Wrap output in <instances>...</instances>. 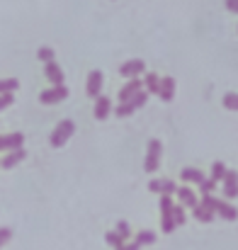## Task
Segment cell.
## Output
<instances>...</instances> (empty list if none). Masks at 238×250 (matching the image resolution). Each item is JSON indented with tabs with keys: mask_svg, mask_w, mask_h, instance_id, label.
<instances>
[{
	"mask_svg": "<svg viewBox=\"0 0 238 250\" xmlns=\"http://www.w3.org/2000/svg\"><path fill=\"white\" fill-rule=\"evenodd\" d=\"M44 76L49 78L51 85H64V68L56 61H46L44 63Z\"/></svg>",
	"mask_w": 238,
	"mask_h": 250,
	"instance_id": "obj_8",
	"label": "cell"
},
{
	"mask_svg": "<svg viewBox=\"0 0 238 250\" xmlns=\"http://www.w3.org/2000/svg\"><path fill=\"white\" fill-rule=\"evenodd\" d=\"M144 90H146L149 95H158L160 78L156 76V73H146V78H144Z\"/></svg>",
	"mask_w": 238,
	"mask_h": 250,
	"instance_id": "obj_19",
	"label": "cell"
},
{
	"mask_svg": "<svg viewBox=\"0 0 238 250\" xmlns=\"http://www.w3.org/2000/svg\"><path fill=\"white\" fill-rule=\"evenodd\" d=\"M199 204H202V207H207L209 211H214V214H216V207H219V199H214L212 194H204Z\"/></svg>",
	"mask_w": 238,
	"mask_h": 250,
	"instance_id": "obj_28",
	"label": "cell"
},
{
	"mask_svg": "<svg viewBox=\"0 0 238 250\" xmlns=\"http://www.w3.org/2000/svg\"><path fill=\"white\" fill-rule=\"evenodd\" d=\"M146 100H149V92H146V90H139V92H136L131 100H127V102H119V107L114 109V114H117L119 119H122V117H131V114H134L139 107H144V104H146Z\"/></svg>",
	"mask_w": 238,
	"mask_h": 250,
	"instance_id": "obj_1",
	"label": "cell"
},
{
	"mask_svg": "<svg viewBox=\"0 0 238 250\" xmlns=\"http://www.w3.org/2000/svg\"><path fill=\"white\" fill-rule=\"evenodd\" d=\"M109 112H112V102H109V97H105V95H100V97H95V119H107L109 117Z\"/></svg>",
	"mask_w": 238,
	"mask_h": 250,
	"instance_id": "obj_14",
	"label": "cell"
},
{
	"mask_svg": "<svg viewBox=\"0 0 238 250\" xmlns=\"http://www.w3.org/2000/svg\"><path fill=\"white\" fill-rule=\"evenodd\" d=\"M173 221H175V226H185L187 216H185V209H182V204H175V207H173Z\"/></svg>",
	"mask_w": 238,
	"mask_h": 250,
	"instance_id": "obj_22",
	"label": "cell"
},
{
	"mask_svg": "<svg viewBox=\"0 0 238 250\" xmlns=\"http://www.w3.org/2000/svg\"><path fill=\"white\" fill-rule=\"evenodd\" d=\"M149 189H151L153 194H175L177 185H175L173 180H151V182H149Z\"/></svg>",
	"mask_w": 238,
	"mask_h": 250,
	"instance_id": "obj_10",
	"label": "cell"
},
{
	"mask_svg": "<svg viewBox=\"0 0 238 250\" xmlns=\"http://www.w3.org/2000/svg\"><path fill=\"white\" fill-rule=\"evenodd\" d=\"M117 250H141V246H139V243L134 241V243H124L122 248H117Z\"/></svg>",
	"mask_w": 238,
	"mask_h": 250,
	"instance_id": "obj_33",
	"label": "cell"
},
{
	"mask_svg": "<svg viewBox=\"0 0 238 250\" xmlns=\"http://www.w3.org/2000/svg\"><path fill=\"white\" fill-rule=\"evenodd\" d=\"M105 241H107V243H109V246H112L114 250H117V248H122V246L127 243V241H124V238H122V236H119L117 231H109V233L105 236Z\"/></svg>",
	"mask_w": 238,
	"mask_h": 250,
	"instance_id": "obj_23",
	"label": "cell"
},
{
	"mask_svg": "<svg viewBox=\"0 0 238 250\" xmlns=\"http://www.w3.org/2000/svg\"><path fill=\"white\" fill-rule=\"evenodd\" d=\"M17 87H20V81H17V78H5V81H0V95L15 92Z\"/></svg>",
	"mask_w": 238,
	"mask_h": 250,
	"instance_id": "obj_21",
	"label": "cell"
},
{
	"mask_svg": "<svg viewBox=\"0 0 238 250\" xmlns=\"http://www.w3.org/2000/svg\"><path fill=\"white\" fill-rule=\"evenodd\" d=\"M10 238H12V229H7V226H5V229H0V248H2Z\"/></svg>",
	"mask_w": 238,
	"mask_h": 250,
	"instance_id": "obj_31",
	"label": "cell"
},
{
	"mask_svg": "<svg viewBox=\"0 0 238 250\" xmlns=\"http://www.w3.org/2000/svg\"><path fill=\"white\" fill-rule=\"evenodd\" d=\"M226 10H229V12H236V15H238V0H226Z\"/></svg>",
	"mask_w": 238,
	"mask_h": 250,
	"instance_id": "obj_32",
	"label": "cell"
},
{
	"mask_svg": "<svg viewBox=\"0 0 238 250\" xmlns=\"http://www.w3.org/2000/svg\"><path fill=\"white\" fill-rule=\"evenodd\" d=\"M158 97L163 100V102H173V97H175V78H170V76L160 78Z\"/></svg>",
	"mask_w": 238,
	"mask_h": 250,
	"instance_id": "obj_13",
	"label": "cell"
},
{
	"mask_svg": "<svg viewBox=\"0 0 238 250\" xmlns=\"http://www.w3.org/2000/svg\"><path fill=\"white\" fill-rule=\"evenodd\" d=\"M216 214H219L224 221H236V219H238V209H236V207H234V204H229V202H221V199H219Z\"/></svg>",
	"mask_w": 238,
	"mask_h": 250,
	"instance_id": "obj_16",
	"label": "cell"
},
{
	"mask_svg": "<svg viewBox=\"0 0 238 250\" xmlns=\"http://www.w3.org/2000/svg\"><path fill=\"white\" fill-rule=\"evenodd\" d=\"M139 90H144V83H141V78H131L129 83L124 85L122 90H119V102H127V100H131Z\"/></svg>",
	"mask_w": 238,
	"mask_h": 250,
	"instance_id": "obj_12",
	"label": "cell"
},
{
	"mask_svg": "<svg viewBox=\"0 0 238 250\" xmlns=\"http://www.w3.org/2000/svg\"><path fill=\"white\" fill-rule=\"evenodd\" d=\"M175 194H177V199H180V204H182V207H190V209H192V207H197V204H199V202H197V194H195L190 187H177V189H175Z\"/></svg>",
	"mask_w": 238,
	"mask_h": 250,
	"instance_id": "obj_15",
	"label": "cell"
},
{
	"mask_svg": "<svg viewBox=\"0 0 238 250\" xmlns=\"http://www.w3.org/2000/svg\"><path fill=\"white\" fill-rule=\"evenodd\" d=\"M66 97H68V87L66 85H54V87H49L39 95V102L42 104H56V102H64Z\"/></svg>",
	"mask_w": 238,
	"mask_h": 250,
	"instance_id": "obj_4",
	"label": "cell"
},
{
	"mask_svg": "<svg viewBox=\"0 0 238 250\" xmlns=\"http://www.w3.org/2000/svg\"><path fill=\"white\" fill-rule=\"evenodd\" d=\"M224 107L231 109V112H238V92H226L224 95Z\"/></svg>",
	"mask_w": 238,
	"mask_h": 250,
	"instance_id": "obj_24",
	"label": "cell"
},
{
	"mask_svg": "<svg viewBox=\"0 0 238 250\" xmlns=\"http://www.w3.org/2000/svg\"><path fill=\"white\" fill-rule=\"evenodd\" d=\"M73 131H76V122H71V119L59 122L56 129H54V134H51V146L54 148H64V144L73 136Z\"/></svg>",
	"mask_w": 238,
	"mask_h": 250,
	"instance_id": "obj_3",
	"label": "cell"
},
{
	"mask_svg": "<svg viewBox=\"0 0 238 250\" xmlns=\"http://www.w3.org/2000/svg\"><path fill=\"white\" fill-rule=\"evenodd\" d=\"M192 214H195V219H197V221H202V224H212V221L216 219V214H214V211H209V209H207V207H202V204L192 207Z\"/></svg>",
	"mask_w": 238,
	"mask_h": 250,
	"instance_id": "obj_18",
	"label": "cell"
},
{
	"mask_svg": "<svg viewBox=\"0 0 238 250\" xmlns=\"http://www.w3.org/2000/svg\"><path fill=\"white\" fill-rule=\"evenodd\" d=\"M160 229H163V233H173L177 226H175V221H173V199H170V194H160Z\"/></svg>",
	"mask_w": 238,
	"mask_h": 250,
	"instance_id": "obj_2",
	"label": "cell"
},
{
	"mask_svg": "<svg viewBox=\"0 0 238 250\" xmlns=\"http://www.w3.org/2000/svg\"><path fill=\"white\" fill-rule=\"evenodd\" d=\"M27 158V151L24 148H15V151H7V156L0 161V167H5V170H10V167H15L17 163H22Z\"/></svg>",
	"mask_w": 238,
	"mask_h": 250,
	"instance_id": "obj_11",
	"label": "cell"
},
{
	"mask_svg": "<svg viewBox=\"0 0 238 250\" xmlns=\"http://www.w3.org/2000/svg\"><path fill=\"white\" fill-rule=\"evenodd\" d=\"M144 71H146V63L141 59H131V61H127V63L119 66V76L122 78H129V81L131 78H139Z\"/></svg>",
	"mask_w": 238,
	"mask_h": 250,
	"instance_id": "obj_6",
	"label": "cell"
},
{
	"mask_svg": "<svg viewBox=\"0 0 238 250\" xmlns=\"http://www.w3.org/2000/svg\"><path fill=\"white\" fill-rule=\"evenodd\" d=\"M15 102V95L12 92H5V95H0V112L5 109V107H10Z\"/></svg>",
	"mask_w": 238,
	"mask_h": 250,
	"instance_id": "obj_30",
	"label": "cell"
},
{
	"mask_svg": "<svg viewBox=\"0 0 238 250\" xmlns=\"http://www.w3.org/2000/svg\"><path fill=\"white\" fill-rule=\"evenodd\" d=\"M224 175H226V166L221 163V161H216L214 166H212V180H224Z\"/></svg>",
	"mask_w": 238,
	"mask_h": 250,
	"instance_id": "obj_26",
	"label": "cell"
},
{
	"mask_svg": "<svg viewBox=\"0 0 238 250\" xmlns=\"http://www.w3.org/2000/svg\"><path fill=\"white\" fill-rule=\"evenodd\" d=\"M136 243L139 246H153L156 243V233L153 231H139L136 233Z\"/></svg>",
	"mask_w": 238,
	"mask_h": 250,
	"instance_id": "obj_20",
	"label": "cell"
},
{
	"mask_svg": "<svg viewBox=\"0 0 238 250\" xmlns=\"http://www.w3.org/2000/svg\"><path fill=\"white\" fill-rule=\"evenodd\" d=\"M158 166H160V141L151 139L149 141V153H146V161H144V170L146 172H156Z\"/></svg>",
	"mask_w": 238,
	"mask_h": 250,
	"instance_id": "obj_5",
	"label": "cell"
},
{
	"mask_svg": "<svg viewBox=\"0 0 238 250\" xmlns=\"http://www.w3.org/2000/svg\"><path fill=\"white\" fill-rule=\"evenodd\" d=\"M224 194H226V199H236L238 197V172L236 170H226V175H224Z\"/></svg>",
	"mask_w": 238,
	"mask_h": 250,
	"instance_id": "obj_9",
	"label": "cell"
},
{
	"mask_svg": "<svg viewBox=\"0 0 238 250\" xmlns=\"http://www.w3.org/2000/svg\"><path fill=\"white\" fill-rule=\"evenodd\" d=\"M37 56H39V61H54V56H56V51L54 49H49V46H42L39 51H37Z\"/></svg>",
	"mask_w": 238,
	"mask_h": 250,
	"instance_id": "obj_27",
	"label": "cell"
},
{
	"mask_svg": "<svg viewBox=\"0 0 238 250\" xmlns=\"http://www.w3.org/2000/svg\"><path fill=\"white\" fill-rule=\"evenodd\" d=\"M216 185H219L216 180H207V177H204V180H202L197 187H199V192H202V194H212V192L216 189Z\"/></svg>",
	"mask_w": 238,
	"mask_h": 250,
	"instance_id": "obj_25",
	"label": "cell"
},
{
	"mask_svg": "<svg viewBox=\"0 0 238 250\" xmlns=\"http://www.w3.org/2000/svg\"><path fill=\"white\" fill-rule=\"evenodd\" d=\"M117 233H119L124 241H129V236H131V229H129V224H127V221H119V224H117Z\"/></svg>",
	"mask_w": 238,
	"mask_h": 250,
	"instance_id": "obj_29",
	"label": "cell"
},
{
	"mask_svg": "<svg viewBox=\"0 0 238 250\" xmlns=\"http://www.w3.org/2000/svg\"><path fill=\"white\" fill-rule=\"evenodd\" d=\"M85 92L90 97H100L102 95V71H90L87 83H85Z\"/></svg>",
	"mask_w": 238,
	"mask_h": 250,
	"instance_id": "obj_7",
	"label": "cell"
},
{
	"mask_svg": "<svg viewBox=\"0 0 238 250\" xmlns=\"http://www.w3.org/2000/svg\"><path fill=\"white\" fill-rule=\"evenodd\" d=\"M180 177H182V182H192V185H199V182L204 180V172H202L199 167H182Z\"/></svg>",
	"mask_w": 238,
	"mask_h": 250,
	"instance_id": "obj_17",
	"label": "cell"
}]
</instances>
